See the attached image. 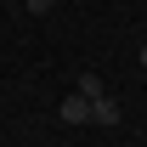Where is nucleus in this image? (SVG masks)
I'll use <instances>...</instances> for the list:
<instances>
[{
  "label": "nucleus",
  "mask_w": 147,
  "mask_h": 147,
  "mask_svg": "<svg viewBox=\"0 0 147 147\" xmlns=\"http://www.w3.org/2000/svg\"><path fill=\"white\" fill-rule=\"evenodd\" d=\"M57 113H62L68 125H91V102H85L79 91H74V96H62V108H57Z\"/></svg>",
  "instance_id": "1"
},
{
  "label": "nucleus",
  "mask_w": 147,
  "mask_h": 147,
  "mask_svg": "<svg viewBox=\"0 0 147 147\" xmlns=\"http://www.w3.org/2000/svg\"><path fill=\"white\" fill-rule=\"evenodd\" d=\"M91 125H119V102L113 96H96L91 102Z\"/></svg>",
  "instance_id": "2"
},
{
  "label": "nucleus",
  "mask_w": 147,
  "mask_h": 147,
  "mask_svg": "<svg viewBox=\"0 0 147 147\" xmlns=\"http://www.w3.org/2000/svg\"><path fill=\"white\" fill-rule=\"evenodd\" d=\"M74 91L85 96V102H96V96H108V85H102V74H79V79H74Z\"/></svg>",
  "instance_id": "3"
},
{
  "label": "nucleus",
  "mask_w": 147,
  "mask_h": 147,
  "mask_svg": "<svg viewBox=\"0 0 147 147\" xmlns=\"http://www.w3.org/2000/svg\"><path fill=\"white\" fill-rule=\"evenodd\" d=\"M51 6H57V0H28V11H34V17H45Z\"/></svg>",
  "instance_id": "4"
},
{
  "label": "nucleus",
  "mask_w": 147,
  "mask_h": 147,
  "mask_svg": "<svg viewBox=\"0 0 147 147\" xmlns=\"http://www.w3.org/2000/svg\"><path fill=\"white\" fill-rule=\"evenodd\" d=\"M142 68H147V45H142Z\"/></svg>",
  "instance_id": "5"
}]
</instances>
